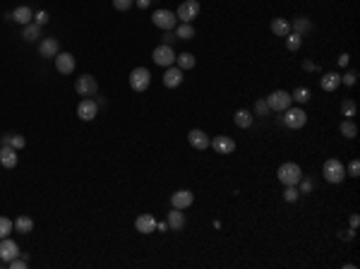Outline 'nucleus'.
I'll return each instance as SVG.
<instances>
[{"instance_id":"8","label":"nucleus","mask_w":360,"mask_h":269,"mask_svg":"<svg viewBox=\"0 0 360 269\" xmlns=\"http://www.w3.org/2000/svg\"><path fill=\"white\" fill-rule=\"evenodd\" d=\"M199 15V0H185V3H180L178 12H175V17H178L180 22H190L192 24V19Z\"/></svg>"},{"instance_id":"32","label":"nucleus","mask_w":360,"mask_h":269,"mask_svg":"<svg viewBox=\"0 0 360 269\" xmlns=\"http://www.w3.org/2000/svg\"><path fill=\"white\" fill-rule=\"evenodd\" d=\"M300 46H303V36H300V34H296V32L286 34V48H288V51H298Z\"/></svg>"},{"instance_id":"15","label":"nucleus","mask_w":360,"mask_h":269,"mask_svg":"<svg viewBox=\"0 0 360 269\" xmlns=\"http://www.w3.org/2000/svg\"><path fill=\"white\" fill-rule=\"evenodd\" d=\"M188 142L192 144L195 149H209V147H212L209 134L202 132V130H190V132H188Z\"/></svg>"},{"instance_id":"28","label":"nucleus","mask_w":360,"mask_h":269,"mask_svg":"<svg viewBox=\"0 0 360 269\" xmlns=\"http://www.w3.org/2000/svg\"><path fill=\"white\" fill-rule=\"evenodd\" d=\"M175 36H178V39H183V41L195 39V27H192L190 22H183L178 29H175Z\"/></svg>"},{"instance_id":"48","label":"nucleus","mask_w":360,"mask_h":269,"mask_svg":"<svg viewBox=\"0 0 360 269\" xmlns=\"http://www.w3.org/2000/svg\"><path fill=\"white\" fill-rule=\"evenodd\" d=\"M303 68H305V70H314L317 65H314V63H307V60H305V63H303Z\"/></svg>"},{"instance_id":"42","label":"nucleus","mask_w":360,"mask_h":269,"mask_svg":"<svg viewBox=\"0 0 360 269\" xmlns=\"http://www.w3.org/2000/svg\"><path fill=\"white\" fill-rule=\"evenodd\" d=\"M34 22L39 24V27H43V24L48 22V12H43V10H41V12H36V15H34Z\"/></svg>"},{"instance_id":"20","label":"nucleus","mask_w":360,"mask_h":269,"mask_svg":"<svg viewBox=\"0 0 360 269\" xmlns=\"http://www.w3.org/2000/svg\"><path fill=\"white\" fill-rule=\"evenodd\" d=\"M166 223H168V229H171V231L183 229V226H185V214H183V209H173V212H168Z\"/></svg>"},{"instance_id":"43","label":"nucleus","mask_w":360,"mask_h":269,"mask_svg":"<svg viewBox=\"0 0 360 269\" xmlns=\"http://www.w3.org/2000/svg\"><path fill=\"white\" fill-rule=\"evenodd\" d=\"M10 269H27V260H19V257H15V260L10 262Z\"/></svg>"},{"instance_id":"30","label":"nucleus","mask_w":360,"mask_h":269,"mask_svg":"<svg viewBox=\"0 0 360 269\" xmlns=\"http://www.w3.org/2000/svg\"><path fill=\"white\" fill-rule=\"evenodd\" d=\"M175 63H178L180 70H192L197 60H195L192 53H180V56H175Z\"/></svg>"},{"instance_id":"33","label":"nucleus","mask_w":360,"mask_h":269,"mask_svg":"<svg viewBox=\"0 0 360 269\" xmlns=\"http://www.w3.org/2000/svg\"><path fill=\"white\" fill-rule=\"evenodd\" d=\"M12 229H15V221H10L8 216H0V240L8 238L12 233Z\"/></svg>"},{"instance_id":"27","label":"nucleus","mask_w":360,"mask_h":269,"mask_svg":"<svg viewBox=\"0 0 360 269\" xmlns=\"http://www.w3.org/2000/svg\"><path fill=\"white\" fill-rule=\"evenodd\" d=\"M15 229L19 233H32L34 231V219L32 216H17L15 219Z\"/></svg>"},{"instance_id":"29","label":"nucleus","mask_w":360,"mask_h":269,"mask_svg":"<svg viewBox=\"0 0 360 269\" xmlns=\"http://www.w3.org/2000/svg\"><path fill=\"white\" fill-rule=\"evenodd\" d=\"M339 130H341V134H344L346 140H353V137L358 134V127H355V123H353L351 118H344V123L339 125Z\"/></svg>"},{"instance_id":"45","label":"nucleus","mask_w":360,"mask_h":269,"mask_svg":"<svg viewBox=\"0 0 360 269\" xmlns=\"http://www.w3.org/2000/svg\"><path fill=\"white\" fill-rule=\"evenodd\" d=\"M348 60H351V56H348V53L339 56V65H341V68H346V65H348Z\"/></svg>"},{"instance_id":"2","label":"nucleus","mask_w":360,"mask_h":269,"mask_svg":"<svg viewBox=\"0 0 360 269\" xmlns=\"http://www.w3.org/2000/svg\"><path fill=\"white\" fill-rule=\"evenodd\" d=\"M322 171H324V178H327L329 183H341L346 178V166L339 159H327Z\"/></svg>"},{"instance_id":"31","label":"nucleus","mask_w":360,"mask_h":269,"mask_svg":"<svg viewBox=\"0 0 360 269\" xmlns=\"http://www.w3.org/2000/svg\"><path fill=\"white\" fill-rule=\"evenodd\" d=\"M22 39H27V41H36V39H41V27L36 22H29L27 27H24V32H22Z\"/></svg>"},{"instance_id":"18","label":"nucleus","mask_w":360,"mask_h":269,"mask_svg":"<svg viewBox=\"0 0 360 269\" xmlns=\"http://www.w3.org/2000/svg\"><path fill=\"white\" fill-rule=\"evenodd\" d=\"M212 147L219 154H233L235 151V142L231 140V137H226V134H221V137H214L212 140Z\"/></svg>"},{"instance_id":"36","label":"nucleus","mask_w":360,"mask_h":269,"mask_svg":"<svg viewBox=\"0 0 360 269\" xmlns=\"http://www.w3.org/2000/svg\"><path fill=\"white\" fill-rule=\"evenodd\" d=\"M298 197H300V192H298L296 185H286V190H283V199H286V202H296Z\"/></svg>"},{"instance_id":"22","label":"nucleus","mask_w":360,"mask_h":269,"mask_svg":"<svg viewBox=\"0 0 360 269\" xmlns=\"http://www.w3.org/2000/svg\"><path fill=\"white\" fill-rule=\"evenodd\" d=\"M320 84L324 92H334V89H339V84H341V75H339V72H327V75L322 77Z\"/></svg>"},{"instance_id":"44","label":"nucleus","mask_w":360,"mask_h":269,"mask_svg":"<svg viewBox=\"0 0 360 269\" xmlns=\"http://www.w3.org/2000/svg\"><path fill=\"white\" fill-rule=\"evenodd\" d=\"M161 39H164V43H166V46H171V43H173V41H175V39H178V36L173 34V29H168V32H166L164 36H161Z\"/></svg>"},{"instance_id":"16","label":"nucleus","mask_w":360,"mask_h":269,"mask_svg":"<svg viewBox=\"0 0 360 269\" xmlns=\"http://www.w3.org/2000/svg\"><path fill=\"white\" fill-rule=\"evenodd\" d=\"M0 164L5 168H15L17 166V149L10 144H0Z\"/></svg>"},{"instance_id":"23","label":"nucleus","mask_w":360,"mask_h":269,"mask_svg":"<svg viewBox=\"0 0 360 269\" xmlns=\"http://www.w3.org/2000/svg\"><path fill=\"white\" fill-rule=\"evenodd\" d=\"M310 29H312V22H310L307 17H296V19L290 22V32L300 34V36H303V34H307Z\"/></svg>"},{"instance_id":"25","label":"nucleus","mask_w":360,"mask_h":269,"mask_svg":"<svg viewBox=\"0 0 360 269\" xmlns=\"http://www.w3.org/2000/svg\"><path fill=\"white\" fill-rule=\"evenodd\" d=\"M0 144H10V147H15L17 151L24 149V144H27V140H24L22 134H3V140H0Z\"/></svg>"},{"instance_id":"3","label":"nucleus","mask_w":360,"mask_h":269,"mask_svg":"<svg viewBox=\"0 0 360 269\" xmlns=\"http://www.w3.org/2000/svg\"><path fill=\"white\" fill-rule=\"evenodd\" d=\"M290 101H293V96L288 92H283V89H276V92L266 96L269 111H286V108H290Z\"/></svg>"},{"instance_id":"46","label":"nucleus","mask_w":360,"mask_h":269,"mask_svg":"<svg viewBox=\"0 0 360 269\" xmlns=\"http://www.w3.org/2000/svg\"><path fill=\"white\" fill-rule=\"evenodd\" d=\"M358 223H360L358 214H353V216H351V229H358Z\"/></svg>"},{"instance_id":"14","label":"nucleus","mask_w":360,"mask_h":269,"mask_svg":"<svg viewBox=\"0 0 360 269\" xmlns=\"http://www.w3.org/2000/svg\"><path fill=\"white\" fill-rule=\"evenodd\" d=\"M55 68L60 75H72L75 72V56L72 53H58L55 56Z\"/></svg>"},{"instance_id":"5","label":"nucleus","mask_w":360,"mask_h":269,"mask_svg":"<svg viewBox=\"0 0 360 269\" xmlns=\"http://www.w3.org/2000/svg\"><path fill=\"white\" fill-rule=\"evenodd\" d=\"M151 22H154V27H159V29L168 32V29H175V24H178V17L173 15L171 10H154V15H151Z\"/></svg>"},{"instance_id":"1","label":"nucleus","mask_w":360,"mask_h":269,"mask_svg":"<svg viewBox=\"0 0 360 269\" xmlns=\"http://www.w3.org/2000/svg\"><path fill=\"white\" fill-rule=\"evenodd\" d=\"M279 181L283 183V185H298L300 183V178H303V171H300V166L298 164H293V161H286V164H281L279 166Z\"/></svg>"},{"instance_id":"38","label":"nucleus","mask_w":360,"mask_h":269,"mask_svg":"<svg viewBox=\"0 0 360 269\" xmlns=\"http://www.w3.org/2000/svg\"><path fill=\"white\" fill-rule=\"evenodd\" d=\"M255 111H257V116H269V103H266V99H259V101L255 103Z\"/></svg>"},{"instance_id":"17","label":"nucleus","mask_w":360,"mask_h":269,"mask_svg":"<svg viewBox=\"0 0 360 269\" xmlns=\"http://www.w3.org/2000/svg\"><path fill=\"white\" fill-rule=\"evenodd\" d=\"M164 84L168 89H173V87H180V84H183V70H180L178 65H175V68H166V75H164Z\"/></svg>"},{"instance_id":"35","label":"nucleus","mask_w":360,"mask_h":269,"mask_svg":"<svg viewBox=\"0 0 360 269\" xmlns=\"http://www.w3.org/2000/svg\"><path fill=\"white\" fill-rule=\"evenodd\" d=\"M341 113H344V118H353V116H355V101L346 99V101L341 103Z\"/></svg>"},{"instance_id":"7","label":"nucleus","mask_w":360,"mask_h":269,"mask_svg":"<svg viewBox=\"0 0 360 269\" xmlns=\"http://www.w3.org/2000/svg\"><path fill=\"white\" fill-rule=\"evenodd\" d=\"M75 89H77L79 96H96L99 82H96V77H92V75H82V77H77V82H75Z\"/></svg>"},{"instance_id":"39","label":"nucleus","mask_w":360,"mask_h":269,"mask_svg":"<svg viewBox=\"0 0 360 269\" xmlns=\"http://www.w3.org/2000/svg\"><path fill=\"white\" fill-rule=\"evenodd\" d=\"M132 3H134V0H113V8L120 10V12H125V10L132 8Z\"/></svg>"},{"instance_id":"11","label":"nucleus","mask_w":360,"mask_h":269,"mask_svg":"<svg viewBox=\"0 0 360 269\" xmlns=\"http://www.w3.org/2000/svg\"><path fill=\"white\" fill-rule=\"evenodd\" d=\"M96 113H99V103L92 101V99H82L77 106V116L82 120H94Z\"/></svg>"},{"instance_id":"19","label":"nucleus","mask_w":360,"mask_h":269,"mask_svg":"<svg viewBox=\"0 0 360 269\" xmlns=\"http://www.w3.org/2000/svg\"><path fill=\"white\" fill-rule=\"evenodd\" d=\"M60 53V48H58V39H43L39 43V56L41 58H55Z\"/></svg>"},{"instance_id":"37","label":"nucleus","mask_w":360,"mask_h":269,"mask_svg":"<svg viewBox=\"0 0 360 269\" xmlns=\"http://www.w3.org/2000/svg\"><path fill=\"white\" fill-rule=\"evenodd\" d=\"M341 82H344L346 87H353V84H355V82H358V72H355V70H351V72H346L344 77H341Z\"/></svg>"},{"instance_id":"9","label":"nucleus","mask_w":360,"mask_h":269,"mask_svg":"<svg viewBox=\"0 0 360 269\" xmlns=\"http://www.w3.org/2000/svg\"><path fill=\"white\" fill-rule=\"evenodd\" d=\"M283 123L290 127V130H300V127L307 123V116L303 108H286V118Z\"/></svg>"},{"instance_id":"26","label":"nucleus","mask_w":360,"mask_h":269,"mask_svg":"<svg viewBox=\"0 0 360 269\" xmlns=\"http://www.w3.org/2000/svg\"><path fill=\"white\" fill-rule=\"evenodd\" d=\"M233 120H235V125H238V127H243V130H248V127L252 125V116H250V111H245V108H240V111H235Z\"/></svg>"},{"instance_id":"34","label":"nucleus","mask_w":360,"mask_h":269,"mask_svg":"<svg viewBox=\"0 0 360 269\" xmlns=\"http://www.w3.org/2000/svg\"><path fill=\"white\" fill-rule=\"evenodd\" d=\"M293 99H296L298 103H305V101H310V89H305V87H298L296 92H293Z\"/></svg>"},{"instance_id":"41","label":"nucleus","mask_w":360,"mask_h":269,"mask_svg":"<svg viewBox=\"0 0 360 269\" xmlns=\"http://www.w3.org/2000/svg\"><path fill=\"white\" fill-rule=\"evenodd\" d=\"M348 175H351V178H358V175H360V161H351V166H348Z\"/></svg>"},{"instance_id":"21","label":"nucleus","mask_w":360,"mask_h":269,"mask_svg":"<svg viewBox=\"0 0 360 269\" xmlns=\"http://www.w3.org/2000/svg\"><path fill=\"white\" fill-rule=\"evenodd\" d=\"M34 19V12L32 8H27V5H22V8H17L12 10V22H19L22 27H27V24Z\"/></svg>"},{"instance_id":"47","label":"nucleus","mask_w":360,"mask_h":269,"mask_svg":"<svg viewBox=\"0 0 360 269\" xmlns=\"http://www.w3.org/2000/svg\"><path fill=\"white\" fill-rule=\"evenodd\" d=\"M134 3H137V8H142V10L149 8V0H134Z\"/></svg>"},{"instance_id":"4","label":"nucleus","mask_w":360,"mask_h":269,"mask_svg":"<svg viewBox=\"0 0 360 269\" xmlns=\"http://www.w3.org/2000/svg\"><path fill=\"white\" fill-rule=\"evenodd\" d=\"M149 84H151V72H149L147 68H134V70L130 72V87H132L134 92H147Z\"/></svg>"},{"instance_id":"6","label":"nucleus","mask_w":360,"mask_h":269,"mask_svg":"<svg viewBox=\"0 0 360 269\" xmlns=\"http://www.w3.org/2000/svg\"><path fill=\"white\" fill-rule=\"evenodd\" d=\"M151 58H154V63L161 65V68H171V65L175 63V51H173V46H166V43H161V46L154 48Z\"/></svg>"},{"instance_id":"13","label":"nucleus","mask_w":360,"mask_h":269,"mask_svg":"<svg viewBox=\"0 0 360 269\" xmlns=\"http://www.w3.org/2000/svg\"><path fill=\"white\" fill-rule=\"evenodd\" d=\"M192 202H195V195L190 190H178V192H173V197H171L173 209H188V207H192Z\"/></svg>"},{"instance_id":"10","label":"nucleus","mask_w":360,"mask_h":269,"mask_svg":"<svg viewBox=\"0 0 360 269\" xmlns=\"http://www.w3.org/2000/svg\"><path fill=\"white\" fill-rule=\"evenodd\" d=\"M15 257H19L17 243L10 240V238H3V240H0V262H12Z\"/></svg>"},{"instance_id":"12","label":"nucleus","mask_w":360,"mask_h":269,"mask_svg":"<svg viewBox=\"0 0 360 269\" xmlns=\"http://www.w3.org/2000/svg\"><path fill=\"white\" fill-rule=\"evenodd\" d=\"M156 223L159 221L151 216V214H140V216L134 219V229L147 236V233H154V231H156Z\"/></svg>"},{"instance_id":"40","label":"nucleus","mask_w":360,"mask_h":269,"mask_svg":"<svg viewBox=\"0 0 360 269\" xmlns=\"http://www.w3.org/2000/svg\"><path fill=\"white\" fill-rule=\"evenodd\" d=\"M298 192H312V181H310V178H300V190Z\"/></svg>"},{"instance_id":"24","label":"nucleus","mask_w":360,"mask_h":269,"mask_svg":"<svg viewBox=\"0 0 360 269\" xmlns=\"http://www.w3.org/2000/svg\"><path fill=\"white\" fill-rule=\"evenodd\" d=\"M272 32L276 36H286V34H290V22L283 17H276V19H272Z\"/></svg>"}]
</instances>
